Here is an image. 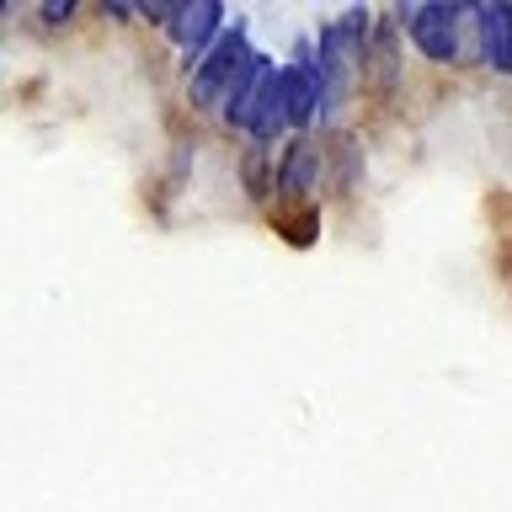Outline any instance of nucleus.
<instances>
[{"mask_svg":"<svg viewBox=\"0 0 512 512\" xmlns=\"http://www.w3.org/2000/svg\"><path fill=\"white\" fill-rule=\"evenodd\" d=\"M166 32H171V43H176V54H182V64H198L214 54V43L224 38V6L219 0H192V6H176L171 11V22H166Z\"/></svg>","mask_w":512,"mask_h":512,"instance_id":"nucleus-4","label":"nucleus"},{"mask_svg":"<svg viewBox=\"0 0 512 512\" xmlns=\"http://www.w3.org/2000/svg\"><path fill=\"white\" fill-rule=\"evenodd\" d=\"M475 54L496 75H512V6H475Z\"/></svg>","mask_w":512,"mask_h":512,"instance_id":"nucleus-5","label":"nucleus"},{"mask_svg":"<svg viewBox=\"0 0 512 512\" xmlns=\"http://www.w3.org/2000/svg\"><path fill=\"white\" fill-rule=\"evenodd\" d=\"M320 171H326L320 144L315 139H294V144H288V155H283V166H278V187L288 192V198H310L315 182H320Z\"/></svg>","mask_w":512,"mask_h":512,"instance_id":"nucleus-6","label":"nucleus"},{"mask_svg":"<svg viewBox=\"0 0 512 512\" xmlns=\"http://www.w3.org/2000/svg\"><path fill=\"white\" fill-rule=\"evenodd\" d=\"M256 48H251V38H246V22H230V32L214 43V54H208L198 70H192V102H198L203 112H224L235 102V91L246 86V80L256 75Z\"/></svg>","mask_w":512,"mask_h":512,"instance_id":"nucleus-2","label":"nucleus"},{"mask_svg":"<svg viewBox=\"0 0 512 512\" xmlns=\"http://www.w3.org/2000/svg\"><path fill=\"white\" fill-rule=\"evenodd\" d=\"M240 176H246V192H256V198L267 192V155H262V144H251V150L240 155Z\"/></svg>","mask_w":512,"mask_h":512,"instance_id":"nucleus-7","label":"nucleus"},{"mask_svg":"<svg viewBox=\"0 0 512 512\" xmlns=\"http://www.w3.org/2000/svg\"><path fill=\"white\" fill-rule=\"evenodd\" d=\"M400 27H406L411 48L432 64H454L464 54V27L475 22V6H400L390 11Z\"/></svg>","mask_w":512,"mask_h":512,"instance_id":"nucleus-3","label":"nucleus"},{"mask_svg":"<svg viewBox=\"0 0 512 512\" xmlns=\"http://www.w3.org/2000/svg\"><path fill=\"white\" fill-rule=\"evenodd\" d=\"M224 118H230V128H240L251 144H262V150L294 128V118H288V80L267 54L256 59V75L235 91V102L224 107Z\"/></svg>","mask_w":512,"mask_h":512,"instance_id":"nucleus-1","label":"nucleus"}]
</instances>
